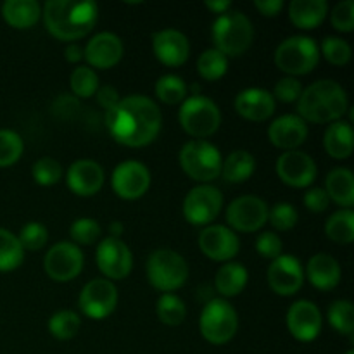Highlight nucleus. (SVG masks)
Here are the masks:
<instances>
[{
	"label": "nucleus",
	"mask_w": 354,
	"mask_h": 354,
	"mask_svg": "<svg viewBox=\"0 0 354 354\" xmlns=\"http://www.w3.org/2000/svg\"><path fill=\"white\" fill-rule=\"evenodd\" d=\"M162 116L154 100L145 95H128L106 111L111 137L127 147H144L158 137Z\"/></svg>",
	"instance_id": "nucleus-1"
},
{
	"label": "nucleus",
	"mask_w": 354,
	"mask_h": 354,
	"mask_svg": "<svg viewBox=\"0 0 354 354\" xmlns=\"http://www.w3.org/2000/svg\"><path fill=\"white\" fill-rule=\"evenodd\" d=\"M41 16L52 37L75 44L93 30L99 19V7L92 0H48Z\"/></svg>",
	"instance_id": "nucleus-2"
},
{
	"label": "nucleus",
	"mask_w": 354,
	"mask_h": 354,
	"mask_svg": "<svg viewBox=\"0 0 354 354\" xmlns=\"http://www.w3.org/2000/svg\"><path fill=\"white\" fill-rule=\"evenodd\" d=\"M346 90L334 80H320L301 92L297 99V116L311 123H335L348 111Z\"/></svg>",
	"instance_id": "nucleus-3"
},
{
	"label": "nucleus",
	"mask_w": 354,
	"mask_h": 354,
	"mask_svg": "<svg viewBox=\"0 0 354 354\" xmlns=\"http://www.w3.org/2000/svg\"><path fill=\"white\" fill-rule=\"evenodd\" d=\"M252 38H254L252 23L248 16L237 10L221 14L213 23L214 48L227 59L244 54L251 47Z\"/></svg>",
	"instance_id": "nucleus-4"
},
{
	"label": "nucleus",
	"mask_w": 354,
	"mask_h": 354,
	"mask_svg": "<svg viewBox=\"0 0 354 354\" xmlns=\"http://www.w3.org/2000/svg\"><path fill=\"white\" fill-rule=\"evenodd\" d=\"M145 270H147L149 283L162 294L180 289L189 279L187 261L173 249L162 248L152 251L147 258Z\"/></svg>",
	"instance_id": "nucleus-5"
},
{
	"label": "nucleus",
	"mask_w": 354,
	"mask_h": 354,
	"mask_svg": "<svg viewBox=\"0 0 354 354\" xmlns=\"http://www.w3.org/2000/svg\"><path fill=\"white\" fill-rule=\"evenodd\" d=\"M220 151L216 145L207 140H190L180 151V166L196 182L209 183L216 180L221 173Z\"/></svg>",
	"instance_id": "nucleus-6"
},
{
	"label": "nucleus",
	"mask_w": 354,
	"mask_h": 354,
	"mask_svg": "<svg viewBox=\"0 0 354 354\" xmlns=\"http://www.w3.org/2000/svg\"><path fill=\"white\" fill-rule=\"evenodd\" d=\"M178 120L183 130L190 137H194L196 140H204L220 128L221 113L220 107L209 97L199 93V95H190L189 99L183 100Z\"/></svg>",
	"instance_id": "nucleus-7"
},
{
	"label": "nucleus",
	"mask_w": 354,
	"mask_h": 354,
	"mask_svg": "<svg viewBox=\"0 0 354 354\" xmlns=\"http://www.w3.org/2000/svg\"><path fill=\"white\" fill-rule=\"evenodd\" d=\"M320 61V47L310 37H290L283 40L275 50V64L286 75H308L317 68Z\"/></svg>",
	"instance_id": "nucleus-8"
},
{
	"label": "nucleus",
	"mask_w": 354,
	"mask_h": 354,
	"mask_svg": "<svg viewBox=\"0 0 354 354\" xmlns=\"http://www.w3.org/2000/svg\"><path fill=\"white\" fill-rule=\"evenodd\" d=\"M237 311L228 301L213 299L204 306L199 318V330L209 344H227L237 334Z\"/></svg>",
	"instance_id": "nucleus-9"
},
{
	"label": "nucleus",
	"mask_w": 354,
	"mask_h": 354,
	"mask_svg": "<svg viewBox=\"0 0 354 354\" xmlns=\"http://www.w3.org/2000/svg\"><path fill=\"white\" fill-rule=\"evenodd\" d=\"M223 207V196L220 189L213 185H199L194 187L183 199V216L190 225L204 227L211 225V221L216 220Z\"/></svg>",
	"instance_id": "nucleus-10"
},
{
	"label": "nucleus",
	"mask_w": 354,
	"mask_h": 354,
	"mask_svg": "<svg viewBox=\"0 0 354 354\" xmlns=\"http://www.w3.org/2000/svg\"><path fill=\"white\" fill-rule=\"evenodd\" d=\"M83 258L82 249L71 242H59L52 245L44 259L45 273L55 282H71L82 273Z\"/></svg>",
	"instance_id": "nucleus-11"
},
{
	"label": "nucleus",
	"mask_w": 354,
	"mask_h": 354,
	"mask_svg": "<svg viewBox=\"0 0 354 354\" xmlns=\"http://www.w3.org/2000/svg\"><path fill=\"white\" fill-rule=\"evenodd\" d=\"M118 304V290L107 279L90 280L80 292L78 306L85 317L92 320H104L109 317Z\"/></svg>",
	"instance_id": "nucleus-12"
},
{
	"label": "nucleus",
	"mask_w": 354,
	"mask_h": 354,
	"mask_svg": "<svg viewBox=\"0 0 354 354\" xmlns=\"http://www.w3.org/2000/svg\"><path fill=\"white\" fill-rule=\"evenodd\" d=\"M268 206L256 196H242L232 201L227 207V221L230 230L252 234L258 232L268 221Z\"/></svg>",
	"instance_id": "nucleus-13"
},
{
	"label": "nucleus",
	"mask_w": 354,
	"mask_h": 354,
	"mask_svg": "<svg viewBox=\"0 0 354 354\" xmlns=\"http://www.w3.org/2000/svg\"><path fill=\"white\" fill-rule=\"evenodd\" d=\"M114 194L124 201L140 199L151 187V171L140 161H124L118 165L111 178Z\"/></svg>",
	"instance_id": "nucleus-14"
},
{
	"label": "nucleus",
	"mask_w": 354,
	"mask_h": 354,
	"mask_svg": "<svg viewBox=\"0 0 354 354\" xmlns=\"http://www.w3.org/2000/svg\"><path fill=\"white\" fill-rule=\"evenodd\" d=\"M97 266L107 280H123L130 275L133 256L121 239L106 237L97 248Z\"/></svg>",
	"instance_id": "nucleus-15"
},
{
	"label": "nucleus",
	"mask_w": 354,
	"mask_h": 354,
	"mask_svg": "<svg viewBox=\"0 0 354 354\" xmlns=\"http://www.w3.org/2000/svg\"><path fill=\"white\" fill-rule=\"evenodd\" d=\"M270 289L279 296H294L303 287L304 268L297 258L282 254L273 259L266 272Z\"/></svg>",
	"instance_id": "nucleus-16"
},
{
	"label": "nucleus",
	"mask_w": 354,
	"mask_h": 354,
	"mask_svg": "<svg viewBox=\"0 0 354 354\" xmlns=\"http://www.w3.org/2000/svg\"><path fill=\"white\" fill-rule=\"evenodd\" d=\"M277 175L286 185L304 189L317 178V162L303 151H287L277 159Z\"/></svg>",
	"instance_id": "nucleus-17"
},
{
	"label": "nucleus",
	"mask_w": 354,
	"mask_h": 354,
	"mask_svg": "<svg viewBox=\"0 0 354 354\" xmlns=\"http://www.w3.org/2000/svg\"><path fill=\"white\" fill-rule=\"evenodd\" d=\"M199 249L213 261H230L241 248L239 237L225 225H207L199 234Z\"/></svg>",
	"instance_id": "nucleus-18"
},
{
	"label": "nucleus",
	"mask_w": 354,
	"mask_h": 354,
	"mask_svg": "<svg viewBox=\"0 0 354 354\" xmlns=\"http://www.w3.org/2000/svg\"><path fill=\"white\" fill-rule=\"evenodd\" d=\"M287 328L294 339L301 342H311L322 332V313L311 301H296L287 311Z\"/></svg>",
	"instance_id": "nucleus-19"
},
{
	"label": "nucleus",
	"mask_w": 354,
	"mask_h": 354,
	"mask_svg": "<svg viewBox=\"0 0 354 354\" xmlns=\"http://www.w3.org/2000/svg\"><path fill=\"white\" fill-rule=\"evenodd\" d=\"M152 50L156 59L169 68L182 66L189 59L190 45L185 35L173 28L158 31L152 37Z\"/></svg>",
	"instance_id": "nucleus-20"
},
{
	"label": "nucleus",
	"mask_w": 354,
	"mask_h": 354,
	"mask_svg": "<svg viewBox=\"0 0 354 354\" xmlns=\"http://www.w3.org/2000/svg\"><path fill=\"white\" fill-rule=\"evenodd\" d=\"M121 57H123V41L118 35L109 31L97 33L83 48V59L97 69L113 68L121 61Z\"/></svg>",
	"instance_id": "nucleus-21"
},
{
	"label": "nucleus",
	"mask_w": 354,
	"mask_h": 354,
	"mask_svg": "<svg viewBox=\"0 0 354 354\" xmlns=\"http://www.w3.org/2000/svg\"><path fill=\"white\" fill-rule=\"evenodd\" d=\"M66 180L69 190L76 196H95L104 185V169L92 159H80L69 166Z\"/></svg>",
	"instance_id": "nucleus-22"
},
{
	"label": "nucleus",
	"mask_w": 354,
	"mask_h": 354,
	"mask_svg": "<svg viewBox=\"0 0 354 354\" xmlns=\"http://www.w3.org/2000/svg\"><path fill=\"white\" fill-rule=\"evenodd\" d=\"M268 138L275 147L283 151H297L308 138V124L297 114L280 116L270 124Z\"/></svg>",
	"instance_id": "nucleus-23"
},
{
	"label": "nucleus",
	"mask_w": 354,
	"mask_h": 354,
	"mask_svg": "<svg viewBox=\"0 0 354 354\" xmlns=\"http://www.w3.org/2000/svg\"><path fill=\"white\" fill-rule=\"evenodd\" d=\"M235 111L248 121H266L275 113V99L265 88H245L235 97Z\"/></svg>",
	"instance_id": "nucleus-24"
},
{
	"label": "nucleus",
	"mask_w": 354,
	"mask_h": 354,
	"mask_svg": "<svg viewBox=\"0 0 354 354\" xmlns=\"http://www.w3.org/2000/svg\"><path fill=\"white\" fill-rule=\"evenodd\" d=\"M306 277L311 286L317 287L318 290L328 292V290H334L339 286L342 272L337 259L332 258L330 254L320 252V254L311 256L310 261H308Z\"/></svg>",
	"instance_id": "nucleus-25"
},
{
	"label": "nucleus",
	"mask_w": 354,
	"mask_h": 354,
	"mask_svg": "<svg viewBox=\"0 0 354 354\" xmlns=\"http://www.w3.org/2000/svg\"><path fill=\"white\" fill-rule=\"evenodd\" d=\"M328 3L325 0H292L289 6V17L301 30H313L325 21Z\"/></svg>",
	"instance_id": "nucleus-26"
},
{
	"label": "nucleus",
	"mask_w": 354,
	"mask_h": 354,
	"mask_svg": "<svg viewBox=\"0 0 354 354\" xmlns=\"http://www.w3.org/2000/svg\"><path fill=\"white\" fill-rule=\"evenodd\" d=\"M353 128L348 121H335L328 124L324 135V147L334 159H348L353 154Z\"/></svg>",
	"instance_id": "nucleus-27"
},
{
	"label": "nucleus",
	"mask_w": 354,
	"mask_h": 354,
	"mask_svg": "<svg viewBox=\"0 0 354 354\" xmlns=\"http://www.w3.org/2000/svg\"><path fill=\"white\" fill-rule=\"evenodd\" d=\"M3 19L16 30H28L41 16V7L37 0H7L2 6Z\"/></svg>",
	"instance_id": "nucleus-28"
},
{
	"label": "nucleus",
	"mask_w": 354,
	"mask_h": 354,
	"mask_svg": "<svg viewBox=\"0 0 354 354\" xmlns=\"http://www.w3.org/2000/svg\"><path fill=\"white\" fill-rule=\"evenodd\" d=\"M325 192L328 199L334 201L335 204L342 206L344 209L354 204V176L348 168H335L332 169L325 180Z\"/></svg>",
	"instance_id": "nucleus-29"
},
{
	"label": "nucleus",
	"mask_w": 354,
	"mask_h": 354,
	"mask_svg": "<svg viewBox=\"0 0 354 354\" xmlns=\"http://www.w3.org/2000/svg\"><path fill=\"white\" fill-rule=\"evenodd\" d=\"M249 273L241 263H225L214 277V287L225 297H235L245 289Z\"/></svg>",
	"instance_id": "nucleus-30"
},
{
	"label": "nucleus",
	"mask_w": 354,
	"mask_h": 354,
	"mask_svg": "<svg viewBox=\"0 0 354 354\" xmlns=\"http://www.w3.org/2000/svg\"><path fill=\"white\" fill-rule=\"evenodd\" d=\"M254 168L256 159L251 152L235 151L223 161L220 175L228 183H244L251 178Z\"/></svg>",
	"instance_id": "nucleus-31"
},
{
	"label": "nucleus",
	"mask_w": 354,
	"mask_h": 354,
	"mask_svg": "<svg viewBox=\"0 0 354 354\" xmlns=\"http://www.w3.org/2000/svg\"><path fill=\"white\" fill-rule=\"evenodd\" d=\"M325 234L337 244H351L354 241V213L351 209H339L325 223Z\"/></svg>",
	"instance_id": "nucleus-32"
},
{
	"label": "nucleus",
	"mask_w": 354,
	"mask_h": 354,
	"mask_svg": "<svg viewBox=\"0 0 354 354\" xmlns=\"http://www.w3.org/2000/svg\"><path fill=\"white\" fill-rule=\"evenodd\" d=\"M24 249L12 232L0 228V272H12L23 263Z\"/></svg>",
	"instance_id": "nucleus-33"
},
{
	"label": "nucleus",
	"mask_w": 354,
	"mask_h": 354,
	"mask_svg": "<svg viewBox=\"0 0 354 354\" xmlns=\"http://www.w3.org/2000/svg\"><path fill=\"white\" fill-rule=\"evenodd\" d=\"M156 313H158V318L162 324L169 325V327H176V325H180L185 320L187 308L185 304H183V301L180 299L176 294L168 292L161 294V297L158 299Z\"/></svg>",
	"instance_id": "nucleus-34"
},
{
	"label": "nucleus",
	"mask_w": 354,
	"mask_h": 354,
	"mask_svg": "<svg viewBox=\"0 0 354 354\" xmlns=\"http://www.w3.org/2000/svg\"><path fill=\"white\" fill-rule=\"evenodd\" d=\"M228 69V59L216 48H207L197 59V71L207 82H216L223 78Z\"/></svg>",
	"instance_id": "nucleus-35"
},
{
	"label": "nucleus",
	"mask_w": 354,
	"mask_h": 354,
	"mask_svg": "<svg viewBox=\"0 0 354 354\" xmlns=\"http://www.w3.org/2000/svg\"><path fill=\"white\" fill-rule=\"evenodd\" d=\"M80 327H82V320L75 311L62 310L57 311L48 320V332L54 335L59 341H69L78 334Z\"/></svg>",
	"instance_id": "nucleus-36"
},
{
	"label": "nucleus",
	"mask_w": 354,
	"mask_h": 354,
	"mask_svg": "<svg viewBox=\"0 0 354 354\" xmlns=\"http://www.w3.org/2000/svg\"><path fill=\"white\" fill-rule=\"evenodd\" d=\"M156 97L168 106L183 102L187 99V85L180 76L165 75L156 83Z\"/></svg>",
	"instance_id": "nucleus-37"
},
{
	"label": "nucleus",
	"mask_w": 354,
	"mask_h": 354,
	"mask_svg": "<svg viewBox=\"0 0 354 354\" xmlns=\"http://www.w3.org/2000/svg\"><path fill=\"white\" fill-rule=\"evenodd\" d=\"M328 324L332 328L344 335H353L354 332V308L348 299H339L328 308Z\"/></svg>",
	"instance_id": "nucleus-38"
},
{
	"label": "nucleus",
	"mask_w": 354,
	"mask_h": 354,
	"mask_svg": "<svg viewBox=\"0 0 354 354\" xmlns=\"http://www.w3.org/2000/svg\"><path fill=\"white\" fill-rule=\"evenodd\" d=\"M69 85H71L73 93L82 99H88V97L95 95L99 90V78H97L95 71L88 66H78L73 71L71 78H69Z\"/></svg>",
	"instance_id": "nucleus-39"
},
{
	"label": "nucleus",
	"mask_w": 354,
	"mask_h": 354,
	"mask_svg": "<svg viewBox=\"0 0 354 354\" xmlns=\"http://www.w3.org/2000/svg\"><path fill=\"white\" fill-rule=\"evenodd\" d=\"M23 138L12 130H0V168L12 166L23 156Z\"/></svg>",
	"instance_id": "nucleus-40"
},
{
	"label": "nucleus",
	"mask_w": 354,
	"mask_h": 354,
	"mask_svg": "<svg viewBox=\"0 0 354 354\" xmlns=\"http://www.w3.org/2000/svg\"><path fill=\"white\" fill-rule=\"evenodd\" d=\"M31 175L38 185H55L62 178V166L54 158H40L31 168Z\"/></svg>",
	"instance_id": "nucleus-41"
},
{
	"label": "nucleus",
	"mask_w": 354,
	"mask_h": 354,
	"mask_svg": "<svg viewBox=\"0 0 354 354\" xmlns=\"http://www.w3.org/2000/svg\"><path fill=\"white\" fill-rule=\"evenodd\" d=\"M322 54L330 64L344 66L351 61V47L339 37H327L322 41Z\"/></svg>",
	"instance_id": "nucleus-42"
},
{
	"label": "nucleus",
	"mask_w": 354,
	"mask_h": 354,
	"mask_svg": "<svg viewBox=\"0 0 354 354\" xmlns=\"http://www.w3.org/2000/svg\"><path fill=\"white\" fill-rule=\"evenodd\" d=\"M71 239L80 245H90L100 237L102 228L93 218H78L69 228Z\"/></svg>",
	"instance_id": "nucleus-43"
},
{
	"label": "nucleus",
	"mask_w": 354,
	"mask_h": 354,
	"mask_svg": "<svg viewBox=\"0 0 354 354\" xmlns=\"http://www.w3.org/2000/svg\"><path fill=\"white\" fill-rule=\"evenodd\" d=\"M17 239H19L21 248L26 249V251H40L47 244L48 232L41 223L31 221V223H26L21 228V234Z\"/></svg>",
	"instance_id": "nucleus-44"
},
{
	"label": "nucleus",
	"mask_w": 354,
	"mask_h": 354,
	"mask_svg": "<svg viewBox=\"0 0 354 354\" xmlns=\"http://www.w3.org/2000/svg\"><path fill=\"white\" fill-rule=\"evenodd\" d=\"M268 221L272 227L279 232H287L296 227L297 223V211L292 204L279 203L268 211Z\"/></svg>",
	"instance_id": "nucleus-45"
},
{
	"label": "nucleus",
	"mask_w": 354,
	"mask_h": 354,
	"mask_svg": "<svg viewBox=\"0 0 354 354\" xmlns=\"http://www.w3.org/2000/svg\"><path fill=\"white\" fill-rule=\"evenodd\" d=\"M332 26L342 33H351L354 30V2L353 0H344L334 7L330 14Z\"/></svg>",
	"instance_id": "nucleus-46"
},
{
	"label": "nucleus",
	"mask_w": 354,
	"mask_h": 354,
	"mask_svg": "<svg viewBox=\"0 0 354 354\" xmlns=\"http://www.w3.org/2000/svg\"><path fill=\"white\" fill-rule=\"evenodd\" d=\"M301 83L297 78H292V76H286V78L279 80L275 85V90H273V99H279L280 102H296L301 97Z\"/></svg>",
	"instance_id": "nucleus-47"
},
{
	"label": "nucleus",
	"mask_w": 354,
	"mask_h": 354,
	"mask_svg": "<svg viewBox=\"0 0 354 354\" xmlns=\"http://www.w3.org/2000/svg\"><path fill=\"white\" fill-rule=\"evenodd\" d=\"M256 251L266 259H277L282 256V239L273 232H265L256 239Z\"/></svg>",
	"instance_id": "nucleus-48"
},
{
	"label": "nucleus",
	"mask_w": 354,
	"mask_h": 354,
	"mask_svg": "<svg viewBox=\"0 0 354 354\" xmlns=\"http://www.w3.org/2000/svg\"><path fill=\"white\" fill-rule=\"evenodd\" d=\"M328 204H330V199H328L327 192L320 187H313L304 194V206L313 213H324Z\"/></svg>",
	"instance_id": "nucleus-49"
},
{
	"label": "nucleus",
	"mask_w": 354,
	"mask_h": 354,
	"mask_svg": "<svg viewBox=\"0 0 354 354\" xmlns=\"http://www.w3.org/2000/svg\"><path fill=\"white\" fill-rule=\"evenodd\" d=\"M97 102L100 104V107L109 111L113 109L114 106H118V102H120V93H118V90L111 85L100 86V88L97 90Z\"/></svg>",
	"instance_id": "nucleus-50"
},
{
	"label": "nucleus",
	"mask_w": 354,
	"mask_h": 354,
	"mask_svg": "<svg viewBox=\"0 0 354 354\" xmlns=\"http://www.w3.org/2000/svg\"><path fill=\"white\" fill-rule=\"evenodd\" d=\"M254 7L266 17H273L282 10V0H256Z\"/></svg>",
	"instance_id": "nucleus-51"
},
{
	"label": "nucleus",
	"mask_w": 354,
	"mask_h": 354,
	"mask_svg": "<svg viewBox=\"0 0 354 354\" xmlns=\"http://www.w3.org/2000/svg\"><path fill=\"white\" fill-rule=\"evenodd\" d=\"M64 55L66 61L71 62V64H76V62H80L83 59V48L80 47L78 44H69L68 47H66Z\"/></svg>",
	"instance_id": "nucleus-52"
},
{
	"label": "nucleus",
	"mask_w": 354,
	"mask_h": 354,
	"mask_svg": "<svg viewBox=\"0 0 354 354\" xmlns=\"http://www.w3.org/2000/svg\"><path fill=\"white\" fill-rule=\"evenodd\" d=\"M206 7L211 10V12L220 14L221 16V14L228 12V9L232 7V2L230 0H216V2H214V0H207Z\"/></svg>",
	"instance_id": "nucleus-53"
},
{
	"label": "nucleus",
	"mask_w": 354,
	"mask_h": 354,
	"mask_svg": "<svg viewBox=\"0 0 354 354\" xmlns=\"http://www.w3.org/2000/svg\"><path fill=\"white\" fill-rule=\"evenodd\" d=\"M123 225L120 223V221H111L109 225V237H116V239H121V234H123Z\"/></svg>",
	"instance_id": "nucleus-54"
},
{
	"label": "nucleus",
	"mask_w": 354,
	"mask_h": 354,
	"mask_svg": "<svg viewBox=\"0 0 354 354\" xmlns=\"http://www.w3.org/2000/svg\"><path fill=\"white\" fill-rule=\"evenodd\" d=\"M346 354H354V351H353V349H349V351H348V353H346Z\"/></svg>",
	"instance_id": "nucleus-55"
}]
</instances>
